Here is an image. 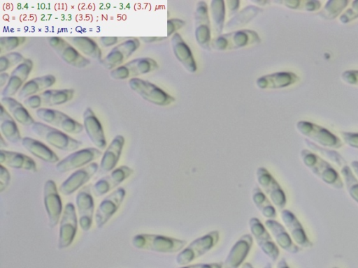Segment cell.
I'll list each match as a JSON object with an SVG mask.
<instances>
[{"mask_svg":"<svg viewBox=\"0 0 358 268\" xmlns=\"http://www.w3.org/2000/svg\"><path fill=\"white\" fill-rule=\"evenodd\" d=\"M341 140L348 147L358 149V132H340Z\"/></svg>","mask_w":358,"mask_h":268,"instance_id":"obj_46","label":"cell"},{"mask_svg":"<svg viewBox=\"0 0 358 268\" xmlns=\"http://www.w3.org/2000/svg\"><path fill=\"white\" fill-rule=\"evenodd\" d=\"M159 68L157 61L150 57H139L130 60L110 70L114 80H126L148 74Z\"/></svg>","mask_w":358,"mask_h":268,"instance_id":"obj_11","label":"cell"},{"mask_svg":"<svg viewBox=\"0 0 358 268\" xmlns=\"http://www.w3.org/2000/svg\"><path fill=\"white\" fill-rule=\"evenodd\" d=\"M36 116L48 125L52 126L66 133L78 134L83 125L66 113L50 107H41L36 111Z\"/></svg>","mask_w":358,"mask_h":268,"instance_id":"obj_9","label":"cell"},{"mask_svg":"<svg viewBox=\"0 0 358 268\" xmlns=\"http://www.w3.org/2000/svg\"><path fill=\"white\" fill-rule=\"evenodd\" d=\"M0 147L1 149H3V148L8 147V144L4 140V137L2 135H1Z\"/></svg>","mask_w":358,"mask_h":268,"instance_id":"obj_57","label":"cell"},{"mask_svg":"<svg viewBox=\"0 0 358 268\" xmlns=\"http://www.w3.org/2000/svg\"><path fill=\"white\" fill-rule=\"evenodd\" d=\"M256 178L273 204L279 209H283L287 204L286 194L270 172L264 167H259L256 170Z\"/></svg>","mask_w":358,"mask_h":268,"instance_id":"obj_14","label":"cell"},{"mask_svg":"<svg viewBox=\"0 0 358 268\" xmlns=\"http://www.w3.org/2000/svg\"><path fill=\"white\" fill-rule=\"evenodd\" d=\"M358 18V0L352 1L351 5L338 17V22L347 24Z\"/></svg>","mask_w":358,"mask_h":268,"instance_id":"obj_45","label":"cell"},{"mask_svg":"<svg viewBox=\"0 0 358 268\" xmlns=\"http://www.w3.org/2000/svg\"><path fill=\"white\" fill-rule=\"evenodd\" d=\"M131 89L145 100L159 106H166L175 101V98L155 84L141 78L129 79Z\"/></svg>","mask_w":358,"mask_h":268,"instance_id":"obj_7","label":"cell"},{"mask_svg":"<svg viewBox=\"0 0 358 268\" xmlns=\"http://www.w3.org/2000/svg\"><path fill=\"white\" fill-rule=\"evenodd\" d=\"M210 10L215 33H216L217 36H221L224 27L226 15L225 1L222 0L211 1Z\"/></svg>","mask_w":358,"mask_h":268,"instance_id":"obj_40","label":"cell"},{"mask_svg":"<svg viewBox=\"0 0 358 268\" xmlns=\"http://www.w3.org/2000/svg\"><path fill=\"white\" fill-rule=\"evenodd\" d=\"M103 154L96 147H86L73 151L56 164V170L60 173H66L82 168L96 160Z\"/></svg>","mask_w":358,"mask_h":268,"instance_id":"obj_13","label":"cell"},{"mask_svg":"<svg viewBox=\"0 0 358 268\" xmlns=\"http://www.w3.org/2000/svg\"><path fill=\"white\" fill-rule=\"evenodd\" d=\"M253 244V238L250 234H243L231 248L223 268H239L250 253Z\"/></svg>","mask_w":358,"mask_h":268,"instance_id":"obj_27","label":"cell"},{"mask_svg":"<svg viewBox=\"0 0 358 268\" xmlns=\"http://www.w3.org/2000/svg\"><path fill=\"white\" fill-rule=\"evenodd\" d=\"M27 38L24 36H1L0 53H8L22 45Z\"/></svg>","mask_w":358,"mask_h":268,"instance_id":"obj_44","label":"cell"},{"mask_svg":"<svg viewBox=\"0 0 358 268\" xmlns=\"http://www.w3.org/2000/svg\"><path fill=\"white\" fill-rule=\"evenodd\" d=\"M84 130L93 144L97 149L103 150L107 142L102 124L93 110L87 107L83 114Z\"/></svg>","mask_w":358,"mask_h":268,"instance_id":"obj_25","label":"cell"},{"mask_svg":"<svg viewBox=\"0 0 358 268\" xmlns=\"http://www.w3.org/2000/svg\"><path fill=\"white\" fill-rule=\"evenodd\" d=\"M241 268H254L250 262H245L242 265Z\"/></svg>","mask_w":358,"mask_h":268,"instance_id":"obj_58","label":"cell"},{"mask_svg":"<svg viewBox=\"0 0 358 268\" xmlns=\"http://www.w3.org/2000/svg\"><path fill=\"white\" fill-rule=\"evenodd\" d=\"M34 63L30 59H25L11 72L7 84L1 91L2 97L13 96L20 91L27 81L32 69Z\"/></svg>","mask_w":358,"mask_h":268,"instance_id":"obj_26","label":"cell"},{"mask_svg":"<svg viewBox=\"0 0 358 268\" xmlns=\"http://www.w3.org/2000/svg\"><path fill=\"white\" fill-rule=\"evenodd\" d=\"M31 129L49 145L64 151H75L82 146L80 141L45 123L36 121Z\"/></svg>","mask_w":358,"mask_h":268,"instance_id":"obj_4","label":"cell"},{"mask_svg":"<svg viewBox=\"0 0 358 268\" xmlns=\"http://www.w3.org/2000/svg\"><path fill=\"white\" fill-rule=\"evenodd\" d=\"M280 218L294 242L301 248H310L313 244L306 234L303 226L290 210L283 209Z\"/></svg>","mask_w":358,"mask_h":268,"instance_id":"obj_24","label":"cell"},{"mask_svg":"<svg viewBox=\"0 0 358 268\" xmlns=\"http://www.w3.org/2000/svg\"><path fill=\"white\" fill-rule=\"evenodd\" d=\"M341 80L346 84L358 87V70H346L341 74Z\"/></svg>","mask_w":358,"mask_h":268,"instance_id":"obj_47","label":"cell"},{"mask_svg":"<svg viewBox=\"0 0 358 268\" xmlns=\"http://www.w3.org/2000/svg\"><path fill=\"white\" fill-rule=\"evenodd\" d=\"M78 221L75 206L67 203L64 209L59 228L58 248L64 249L73 243L78 230Z\"/></svg>","mask_w":358,"mask_h":268,"instance_id":"obj_18","label":"cell"},{"mask_svg":"<svg viewBox=\"0 0 358 268\" xmlns=\"http://www.w3.org/2000/svg\"><path fill=\"white\" fill-rule=\"evenodd\" d=\"M131 244L134 248L140 250L173 253L182 250L186 246L187 241L158 234L140 233L132 237Z\"/></svg>","mask_w":358,"mask_h":268,"instance_id":"obj_2","label":"cell"},{"mask_svg":"<svg viewBox=\"0 0 358 268\" xmlns=\"http://www.w3.org/2000/svg\"><path fill=\"white\" fill-rule=\"evenodd\" d=\"M348 3L349 1L346 0L327 1L317 15L323 20H334L341 15L343 10L348 7Z\"/></svg>","mask_w":358,"mask_h":268,"instance_id":"obj_41","label":"cell"},{"mask_svg":"<svg viewBox=\"0 0 358 268\" xmlns=\"http://www.w3.org/2000/svg\"><path fill=\"white\" fill-rule=\"evenodd\" d=\"M1 104L6 107L14 119L20 124L32 126L36 122L25 106L12 96L1 97Z\"/></svg>","mask_w":358,"mask_h":268,"instance_id":"obj_35","label":"cell"},{"mask_svg":"<svg viewBox=\"0 0 358 268\" xmlns=\"http://www.w3.org/2000/svg\"><path fill=\"white\" fill-rule=\"evenodd\" d=\"M171 43L174 55L179 62L189 73H194L197 66L194 55L182 36L175 33L171 37Z\"/></svg>","mask_w":358,"mask_h":268,"instance_id":"obj_32","label":"cell"},{"mask_svg":"<svg viewBox=\"0 0 358 268\" xmlns=\"http://www.w3.org/2000/svg\"><path fill=\"white\" fill-rule=\"evenodd\" d=\"M56 82V77L52 74L36 77L27 80L18 92L21 99L38 94L50 88Z\"/></svg>","mask_w":358,"mask_h":268,"instance_id":"obj_34","label":"cell"},{"mask_svg":"<svg viewBox=\"0 0 358 268\" xmlns=\"http://www.w3.org/2000/svg\"><path fill=\"white\" fill-rule=\"evenodd\" d=\"M10 78V75L6 72L0 73V87L4 88L7 84L8 80Z\"/></svg>","mask_w":358,"mask_h":268,"instance_id":"obj_53","label":"cell"},{"mask_svg":"<svg viewBox=\"0 0 358 268\" xmlns=\"http://www.w3.org/2000/svg\"><path fill=\"white\" fill-rule=\"evenodd\" d=\"M46 38L49 45L69 65L77 68H83L90 64V60L64 38L49 36Z\"/></svg>","mask_w":358,"mask_h":268,"instance_id":"obj_12","label":"cell"},{"mask_svg":"<svg viewBox=\"0 0 358 268\" xmlns=\"http://www.w3.org/2000/svg\"><path fill=\"white\" fill-rule=\"evenodd\" d=\"M350 167L354 174L358 179V161L355 160L350 162Z\"/></svg>","mask_w":358,"mask_h":268,"instance_id":"obj_55","label":"cell"},{"mask_svg":"<svg viewBox=\"0 0 358 268\" xmlns=\"http://www.w3.org/2000/svg\"><path fill=\"white\" fill-rule=\"evenodd\" d=\"M76 204L79 225L83 231L87 232L92 225L94 213L93 195L90 185L85 186L78 191L76 196Z\"/></svg>","mask_w":358,"mask_h":268,"instance_id":"obj_20","label":"cell"},{"mask_svg":"<svg viewBox=\"0 0 358 268\" xmlns=\"http://www.w3.org/2000/svg\"><path fill=\"white\" fill-rule=\"evenodd\" d=\"M264 223L279 247L290 254L301 251V248L294 242L285 227L275 219H267Z\"/></svg>","mask_w":358,"mask_h":268,"instance_id":"obj_30","label":"cell"},{"mask_svg":"<svg viewBox=\"0 0 358 268\" xmlns=\"http://www.w3.org/2000/svg\"><path fill=\"white\" fill-rule=\"evenodd\" d=\"M185 25V22L180 19H170L167 21V35L170 36Z\"/></svg>","mask_w":358,"mask_h":268,"instance_id":"obj_49","label":"cell"},{"mask_svg":"<svg viewBox=\"0 0 358 268\" xmlns=\"http://www.w3.org/2000/svg\"><path fill=\"white\" fill-rule=\"evenodd\" d=\"M166 37H150V36H145V37H141L140 39L141 40H143V42L145 43H153V42H158V41H161V40H163L164 39H166Z\"/></svg>","mask_w":358,"mask_h":268,"instance_id":"obj_54","label":"cell"},{"mask_svg":"<svg viewBox=\"0 0 358 268\" xmlns=\"http://www.w3.org/2000/svg\"><path fill=\"white\" fill-rule=\"evenodd\" d=\"M252 200L257 209L264 217L267 219H275L276 218V209L262 188L255 186L252 189Z\"/></svg>","mask_w":358,"mask_h":268,"instance_id":"obj_39","label":"cell"},{"mask_svg":"<svg viewBox=\"0 0 358 268\" xmlns=\"http://www.w3.org/2000/svg\"><path fill=\"white\" fill-rule=\"evenodd\" d=\"M73 89H50L24 100V104L31 109L50 107L64 104L74 96Z\"/></svg>","mask_w":358,"mask_h":268,"instance_id":"obj_8","label":"cell"},{"mask_svg":"<svg viewBox=\"0 0 358 268\" xmlns=\"http://www.w3.org/2000/svg\"><path fill=\"white\" fill-rule=\"evenodd\" d=\"M296 129L306 139L322 147L336 150L341 149L343 145L339 137L315 123L301 120L296 122Z\"/></svg>","mask_w":358,"mask_h":268,"instance_id":"obj_5","label":"cell"},{"mask_svg":"<svg viewBox=\"0 0 358 268\" xmlns=\"http://www.w3.org/2000/svg\"><path fill=\"white\" fill-rule=\"evenodd\" d=\"M0 162L1 164L13 169L27 170L34 173L38 171L34 160L20 152L1 149Z\"/></svg>","mask_w":358,"mask_h":268,"instance_id":"obj_31","label":"cell"},{"mask_svg":"<svg viewBox=\"0 0 358 268\" xmlns=\"http://www.w3.org/2000/svg\"><path fill=\"white\" fill-rule=\"evenodd\" d=\"M260 38L257 33L249 29H238L217 36L212 43L217 50H235L258 43Z\"/></svg>","mask_w":358,"mask_h":268,"instance_id":"obj_10","label":"cell"},{"mask_svg":"<svg viewBox=\"0 0 358 268\" xmlns=\"http://www.w3.org/2000/svg\"><path fill=\"white\" fill-rule=\"evenodd\" d=\"M126 195V191L118 187L106 195L99 203L95 211V224L101 229L119 209Z\"/></svg>","mask_w":358,"mask_h":268,"instance_id":"obj_15","label":"cell"},{"mask_svg":"<svg viewBox=\"0 0 358 268\" xmlns=\"http://www.w3.org/2000/svg\"><path fill=\"white\" fill-rule=\"evenodd\" d=\"M219 239L220 232L217 230H212L195 239L178 253L176 258L177 265H189L205 255L217 244Z\"/></svg>","mask_w":358,"mask_h":268,"instance_id":"obj_6","label":"cell"},{"mask_svg":"<svg viewBox=\"0 0 358 268\" xmlns=\"http://www.w3.org/2000/svg\"><path fill=\"white\" fill-rule=\"evenodd\" d=\"M178 268H223V262L197 263L180 266Z\"/></svg>","mask_w":358,"mask_h":268,"instance_id":"obj_50","label":"cell"},{"mask_svg":"<svg viewBox=\"0 0 358 268\" xmlns=\"http://www.w3.org/2000/svg\"><path fill=\"white\" fill-rule=\"evenodd\" d=\"M125 143L124 137L115 135L103 151L99 165V174L110 172L115 168L120 158Z\"/></svg>","mask_w":358,"mask_h":268,"instance_id":"obj_28","label":"cell"},{"mask_svg":"<svg viewBox=\"0 0 358 268\" xmlns=\"http://www.w3.org/2000/svg\"><path fill=\"white\" fill-rule=\"evenodd\" d=\"M21 144L32 156L44 162L57 163L59 161L58 156L49 147L36 139L24 137Z\"/></svg>","mask_w":358,"mask_h":268,"instance_id":"obj_33","label":"cell"},{"mask_svg":"<svg viewBox=\"0 0 358 268\" xmlns=\"http://www.w3.org/2000/svg\"><path fill=\"white\" fill-rule=\"evenodd\" d=\"M227 7L229 8V12L230 15L235 13L239 8L240 1H227Z\"/></svg>","mask_w":358,"mask_h":268,"instance_id":"obj_52","label":"cell"},{"mask_svg":"<svg viewBox=\"0 0 358 268\" xmlns=\"http://www.w3.org/2000/svg\"><path fill=\"white\" fill-rule=\"evenodd\" d=\"M263 268H272V265L270 262L266 263Z\"/></svg>","mask_w":358,"mask_h":268,"instance_id":"obj_59","label":"cell"},{"mask_svg":"<svg viewBox=\"0 0 358 268\" xmlns=\"http://www.w3.org/2000/svg\"><path fill=\"white\" fill-rule=\"evenodd\" d=\"M276 268H290L287 260L284 258H281L277 262Z\"/></svg>","mask_w":358,"mask_h":268,"instance_id":"obj_56","label":"cell"},{"mask_svg":"<svg viewBox=\"0 0 358 268\" xmlns=\"http://www.w3.org/2000/svg\"><path fill=\"white\" fill-rule=\"evenodd\" d=\"M262 10L261 8L257 6H245L227 22L225 26L226 29L234 30L238 29V30L241 29L255 18Z\"/></svg>","mask_w":358,"mask_h":268,"instance_id":"obj_38","label":"cell"},{"mask_svg":"<svg viewBox=\"0 0 358 268\" xmlns=\"http://www.w3.org/2000/svg\"><path fill=\"white\" fill-rule=\"evenodd\" d=\"M133 173L134 170L127 165H121L115 168L92 186V195L96 198L106 195L117 188Z\"/></svg>","mask_w":358,"mask_h":268,"instance_id":"obj_21","label":"cell"},{"mask_svg":"<svg viewBox=\"0 0 358 268\" xmlns=\"http://www.w3.org/2000/svg\"><path fill=\"white\" fill-rule=\"evenodd\" d=\"M138 38L133 37L125 40L113 47L100 61V64L108 70H113L127 60L140 47Z\"/></svg>","mask_w":358,"mask_h":268,"instance_id":"obj_17","label":"cell"},{"mask_svg":"<svg viewBox=\"0 0 358 268\" xmlns=\"http://www.w3.org/2000/svg\"><path fill=\"white\" fill-rule=\"evenodd\" d=\"M10 181V174L7 168L0 165V193L3 192L8 186Z\"/></svg>","mask_w":358,"mask_h":268,"instance_id":"obj_48","label":"cell"},{"mask_svg":"<svg viewBox=\"0 0 358 268\" xmlns=\"http://www.w3.org/2000/svg\"><path fill=\"white\" fill-rule=\"evenodd\" d=\"M285 7L294 10H301L306 12L318 11L322 7L321 2L319 1H282L279 2Z\"/></svg>","mask_w":358,"mask_h":268,"instance_id":"obj_42","label":"cell"},{"mask_svg":"<svg viewBox=\"0 0 358 268\" xmlns=\"http://www.w3.org/2000/svg\"><path fill=\"white\" fill-rule=\"evenodd\" d=\"M332 268H338V267H332Z\"/></svg>","mask_w":358,"mask_h":268,"instance_id":"obj_60","label":"cell"},{"mask_svg":"<svg viewBox=\"0 0 358 268\" xmlns=\"http://www.w3.org/2000/svg\"><path fill=\"white\" fill-rule=\"evenodd\" d=\"M310 149L327 158L338 168L348 194L358 205V179L343 156L334 149L324 148L314 143L310 145Z\"/></svg>","mask_w":358,"mask_h":268,"instance_id":"obj_3","label":"cell"},{"mask_svg":"<svg viewBox=\"0 0 358 268\" xmlns=\"http://www.w3.org/2000/svg\"><path fill=\"white\" fill-rule=\"evenodd\" d=\"M99 166L97 163L90 164L76 170L59 186V192L64 195H70L80 190L98 172Z\"/></svg>","mask_w":358,"mask_h":268,"instance_id":"obj_22","label":"cell"},{"mask_svg":"<svg viewBox=\"0 0 358 268\" xmlns=\"http://www.w3.org/2000/svg\"><path fill=\"white\" fill-rule=\"evenodd\" d=\"M299 80L294 73L279 71L264 75L256 80L257 86L262 89H278L289 87Z\"/></svg>","mask_w":358,"mask_h":268,"instance_id":"obj_29","label":"cell"},{"mask_svg":"<svg viewBox=\"0 0 358 268\" xmlns=\"http://www.w3.org/2000/svg\"><path fill=\"white\" fill-rule=\"evenodd\" d=\"M66 40L81 54L99 61L102 59L101 50L92 38L88 36H69L66 37Z\"/></svg>","mask_w":358,"mask_h":268,"instance_id":"obj_37","label":"cell"},{"mask_svg":"<svg viewBox=\"0 0 358 268\" xmlns=\"http://www.w3.org/2000/svg\"><path fill=\"white\" fill-rule=\"evenodd\" d=\"M299 157L303 165L326 185L336 190L344 188L340 173L321 156L308 149H303Z\"/></svg>","mask_w":358,"mask_h":268,"instance_id":"obj_1","label":"cell"},{"mask_svg":"<svg viewBox=\"0 0 358 268\" xmlns=\"http://www.w3.org/2000/svg\"><path fill=\"white\" fill-rule=\"evenodd\" d=\"M0 130L1 135L10 142L17 143L22 140L16 121L2 104L0 105Z\"/></svg>","mask_w":358,"mask_h":268,"instance_id":"obj_36","label":"cell"},{"mask_svg":"<svg viewBox=\"0 0 358 268\" xmlns=\"http://www.w3.org/2000/svg\"><path fill=\"white\" fill-rule=\"evenodd\" d=\"M43 197L48 225L50 228H53L60 221L63 213L62 199L53 180L48 179L45 182Z\"/></svg>","mask_w":358,"mask_h":268,"instance_id":"obj_16","label":"cell"},{"mask_svg":"<svg viewBox=\"0 0 358 268\" xmlns=\"http://www.w3.org/2000/svg\"><path fill=\"white\" fill-rule=\"evenodd\" d=\"M119 38L116 36H101L99 38L100 43L103 47H111L118 43Z\"/></svg>","mask_w":358,"mask_h":268,"instance_id":"obj_51","label":"cell"},{"mask_svg":"<svg viewBox=\"0 0 358 268\" xmlns=\"http://www.w3.org/2000/svg\"><path fill=\"white\" fill-rule=\"evenodd\" d=\"M195 38L197 43L203 49L209 50L210 45V24L208 7L203 1L196 3L194 12Z\"/></svg>","mask_w":358,"mask_h":268,"instance_id":"obj_23","label":"cell"},{"mask_svg":"<svg viewBox=\"0 0 358 268\" xmlns=\"http://www.w3.org/2000/svg\"><path fill=\"white\" fill-rule=\"evenodd\" d=\"M25 58L18 52H10L0 57V73L21 64Z\"/></svg>","mask_w":358,"mask_h":268,"instance_id":"obj_43","label":"cell"},{"mask_svg":"<svg viewBox=\"0 0 358 268\" xmlns=\"http://www.w3.org/2000/svg\"><path fill=\"white\" fill-rule=\"evenodd\" d=\"M248 225L259 248L271 261L275 262L280 255V250L264 225L258 218L252 217Z\"/></svg>","mask_w":358,"mask_h":268,"instance_id":"obj_19","label":"cell"}]
</instances>
